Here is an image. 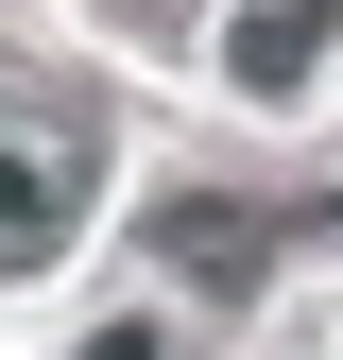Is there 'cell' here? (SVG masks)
<instances>
[{"label":"cell","instance_id":"obj_1","mask_svg":"<svg viewBox=\"0 0 343 360\" xmlns=\"http://www.w3.org/2000/svg\"><path fill=\"white\" fill-rule=\"evenodd\" d=\"M86 189H103V103H86L69 69H18V52H0V275L69 257Z\"/></svg>","mask_w":343,"mask_h":360},{"label":"cell","instance_id":"obj_2","mask_svg":"<svg viewBox=\"0 0 343 360\" xmlns=\"http://www.w3.org/2000/svg\"><path fill=\"white\" fill-rule=\"evenodd\" d=\"M155 257H172L206 309H257V275H275V206H240V189H172V206H155Z\"/></svg>","mask_w":343,"mask_h":360},{"label":"cell","instance_id":"obj_3","mask_svg":"<svg viewBox=\"0 0 343 360\" xmlns=\"http://www.w3.org/2000/svg\"><path fill=\"white\" fill-rule=\"evenodd\" d=\"M326 34H343V0H240V34H224V69L257 86V103H292V86L326 69Z\"/></svg>","mask_w":343,"mask_h":360},{"label":"cell","instance_id":"obj_4","mask_svg":"<svg viewBox=\"0 0 343 360\" xmlns=\"http://www.w3.org/2000/svg\"><path fill=\"white\" fill-rule=\"evenodd\" d=\"M206 18V0H120V34H189Z\"/></svg>","mask_w":343,"mask_h":360},{"label":"cell","instance_id":"obj_5","mask_svg":"<svg viewBox=\"0 0 343 360\" xmlns=\"http://www.w3.org/2000/svg\"><path fill=\"white\" fill-rule=\"evenodd\" d=\"M86 360H155V326H86Z\"/></svg>","mask_w":343,"mask_h":360},{"label":"cell","instance_id":"obj_6","mask_svg":"<svg viewBox=\"0 0 343 360\" xmlns=\"http://www.w3.org/2000/svg\"><path fill=\"white\" fill-rule=\"evenodd\" d=\"M309 223H326V240H343V189H326V206H309Z\"/></svg>","mask_w":343,"mask_h":360}]
</instances>
